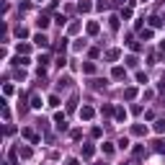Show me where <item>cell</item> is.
<instances>
[{
    "mask_svg": "<svg viewBox=\"0 0 165 165\" xmlns=\"http://www.w3.org/2000/svg\"><path fill=\"white\" fill-rule=\"evenodd\" d=\"M80 116H83V119H90V116H93V111H90V109H83V111H80Z\"/></svg>",
    "mask_w": 165,
    "mask_h": 165,
    "instance_id": "obj_1",
    "label": "cell"
},
{
    "mask_svg": "<svg viewBox=\"0 0 165 165\" xmlns=\"http://www.w3.org/2000/svg\"><path fill=\"white\" fill-rule=\"evenodd\" d=\"M36 44H41V47H47V36H41V34H39V36H36Z\"/></svg>",
    "mask_w": 165,
    "mask_h": 165,
    "instance_id": "obj_2",
    "label": "cell"
},
{
    "mask_svg": "<svg viewBox=\"0 0 165 165\" xmlns=\"http://www.w3.org/2000/svg\"><path fill=\"white\" fill-rule=\"evenodd\" d=\"M155 129H157V132H165V121H157V126H155Z\"/></svg>",
    "mask_w": 165,
    "mask_h": 165,
    "instance_id": "obj_3",
    "label": "cell"
}]
</instances>
